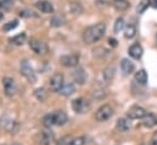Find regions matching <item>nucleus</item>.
<instances>
[{
    "instance_id": "obj_30",
    "label": "nucleus",
    "mask_w": 157,
    "mask_h": 145,
    "mask_svg": "<svg viewBox=\"0 0 157 145\" xmlns=\"http://www.w3.org/2000/svg\"><path fill=\"white\" fill-rule=\"evenodd\" d=\"M12 0H0V9H9Z\"/></svg>"
},
{
    "instance_id": "obj_16",
    "label": "nucleus",
    "mask_w": 157,
    "mask_h": 145,
    "mask_svg": "<svg viewBox=\"0 0 157 145\" xmlns=\"http://www.w3.org/2000/svg\"><path fill=\"white\" fill-rule=\"evenodd\" d=\"M120 69H121V71H123L125 75H129V74H131V72L134 71L135 65H134V63H132L131 60L124 58V59L121 60V63H120Z\"/></svg>"
},
{
    "instance_id": "obj_28",
    "label": "nucleus",
    "mask_w": 157,
    "mask_h": 145,
    "mask_svg": "<svg viewBox=\"0 0 157 145\" xmlns=\"http://www.w3.org/2000/svg\"><path fill=\"white\" fill-rule=\"evenodd\" d=\"M50 23H52V26H54V27H59V26H61V25L64 23V20H63L60 16H54V17L52 18Z\"/></svg>"
},
{
    "instance_id": "obj_8",
    "label": "nucleus",
    "mask_w": 157,
    "mask_h": 145,
    "mask_svg": "<svg viewBox=\"0 0 157 145\" xmlns=\"http://www.w3.org/2000/svg\"><path fill=\"white\" fill-rule=\"evenodd\" d=\"M29 48L34 53H37V54H45L48 52L47 44L43 43V42H40V41H38V39H34V38L29 41Z\"/></svg>"
},
{
    "instance_id": "obj_7",
    "label": "nucleus",
    "mask_w": 157,
    "mask_h": 145,
    "mask_svg": "<svg viewBox=\"0 0 157 145\" xmlns=\"http://www.w3.org/2000/svg\"><path fill=\"white\" fill-rule=\"evenodd\" d=\"M63 85H64V76L61 72H55L49 80V86L54 92H59Z\"/></svg>"
},
{
    "instance_id": "obj_31",
    "label": "nucleus",
    "mask_w": 157,
    "mask_h": 145,
    "mask_svg": "<svg viewBox=\"0 0 157 145\" xmlns=\"http://www.w3.org/2000/svg\"><path fill=\"white\" fill-rule=\"evenodd\" d=\"M70 141H71L70 136H64L63 139H60V140L58 141V145H69Z\"/></svg>"
},
{
    "instance_id": "obj_14",
    "label": "nucleus",
    "mask_w": 157,
    "mask_h": 145,
    "mask_svg": "<svg viewBox=\"0 0 157 145\" xmlns=\"http://www.w3.org/2000/svg\"><path fill=\"white\" fill-rule=\"evenodd\" d=\"M117 129L121 133H125L128 131L130 128H131V122H130V118H119L117 120V124H115Z\"/></svg>"
},
{
    "instance_id": "obj_22",
    "label": "nucleus",
    "mask_w": 157,
    "mask_h": 145,
    "mask_svg": "<svg viewBox=\"0 0 157 145\" xmlns=\"http://www.w3.org/2000/svg\"><path fill=\"white\" fill-rule=\"evenodd\" d=\"M135 81L137 84H140V85H145L147 82V72L144 69H141L137 72H135Z\"/></svg>"
},
{
    "instance_id": "obj_21",
    "label": "nucleus",
    "mask_w": 157,
    "mask_h": 145,
    "mask_svg": "<svg viewBox=\"0 0 157 145\" xmlns=\"http://www.w3.org/2000/svg\"><path fill=\"white\" fill-rule=\"evenodd\" d=\"M113 76H114V68H112V66L105 68L102 72V79H103L104 84H109L113 80Z\"/></svg>"
},
{
    "instance_id": "obj_17",
    "label": "nucleus",
    "mask_w": 157,
    "mask_h": 145,
    "mask_svg": "<svg viewBox=\"0 0 157 145\" xmlns=\"http://www.w3.org/2000/svg\"><path fill=\"white\" fill-rule=\"evenodd\" d=\"M72 76H74V80L77 82V84H80V85H83L85 82H86V72H85V70L82 69V68H78V69H76L74 72H72Z\"/></svg>"
},
{
    "instance_id": "obj_12",
    "label": "nucleus",
    "mask_w": 157,
    "mask_h": 145,
    "mask_svg": "<svg viewBox=\"0 0 157 145\" xmlns=\"http://www.w3.org/2000/svg\"><path fill=\"white\" fill-rule=\"evenodd\" d=\"M54 140V135L52 131H40L38 134V144L39 145H50Z\"/></svg>"
},
{
    "instance_id": "obj_27",
    "label": "nucleus",
    "mask_w": 157,
    "mask_h": 145,
    "mask_svg": "<svg viewBox=\"0 0 157 145\" xmlns=\"http://www.w3.org/2000/svg\"><path fill=\"white\" fill-rule=\"evenodd\" d=\"M17 25H18V21H17V20L10 21V22H7L6 25H4V31H11V29L16 28V27H17Z\"/></svg>"
},
{
    "instance_id": "obj_36",
    "label": "nucleus",
    "mask_w": 157,
    "mask_h": 145,
    "mask_svg": "<svg viewBox=\"0 0 157 145\" xmlns=\"http://www.w3.org/2000/svg\"><path fill=\"white\" fill-rule=\"evenodd\" d=\"M12 145H16V144H12Z\"/></svg>"
},
{
    "instance_id": "obj_23",
    "label": "nucleus",
    "mask_w": 157,
    "mask_h": 145,
    "mask_svg": "<svg viewBox=\"0 0 157 145\" xmlns=\"http://www.w3.org/2000/svg\"><path fill=\"white\" fill-rule=\"evenodd\" d=\"M25 41H26V34L25 33H20V34H17V36H15L10 39V42L15 45H22L25 43Z\"/></svg>"
},
{
    "instance_id": "obj_11",
    "label": "nucleus",
    "mask_w": 157,
    "mask_h": 145,
    "mask_svg": "<svg viewBox=\"0 0 157 145\" xmlns=\"http://www.w3.org/2000/svg\"><path fill=\"white\" fill-rule=\"evenodd\" d=\"M2 85H4V91L6 93V96H12L16 91V86H15V81L11 77H4L2 80Z\"/></svg>"
},
{
    "instance_id": "obj_2",
    "label": "nucleus",
    "mask_w": 157,
    "mask_h": 145,
    "mask_svg": "<svg viewBox=\"0 0 157 145\" xmlns=\"http://www.w3.org/2000/svg\"><path fill=\"white\" fill-rule=\"evenodd\" d=\"M67 122V116L63 111H56L54 113L47 114L43 118V124L45 127H52V125H64Z\"/></svg>"
},
{
    "instance_id": "obj_6",
    "label": "nucleus",
    "mask_w": 157,
    "mask_h": 145,
    "mask_svg": "<svg viewBox=\"0 0 157 145\" xmlns=\"http://www.w3.org/2000/svg\"><path fill=\"white\" fill-rule=\"evenodd\" d=\"M146 109L144 108V107H141V106H137V104H135V106H131L129 109H128V118H130V119H142L145 116H146Z\"/></svg>"
},
{
    "instance_id": "obj_29",
    "label": "nucleus",
    "mask_w": 157,
    "mask_h": 145,
    "mask_svg": "<svg viewBox=\"0 0 157 145\" xmlns=\"http://www.w3.org/2000/svg\"><path fill=\"white\" fill-rule=\"evenodd\" d=\"M86 144V141H85V138H76V139H72L71 141H70V144L69 145H85Z\"/></svg>"
},
{
    "instance_id": "obj_9",
    "label": "nucleus",
    "mask_w": 157,
    "mask_h": 145,
    "mask_svg": "<svg viewBox=\"0 0 157 145\" xmlns=\"http://www.w3.org/2000/svg\"><path fill=\"white\" fill-rule=\"evenodd\" d=\"M78 60H80V58H78L77 54H67V55H63L60 58V63L64 66H66V68H74V66H76L78 64Z\"/></svg>"
},
{
    "instance_id": "obj_18",
    "label": "nucleus",
    "mask_w": 157,
    "mask_h": 145,
    "mask_svg": "<svg viewBox=\"0 0 157 145\" xmlns=\"http://www.w3.org/2000/svg\"><path fill=\"white\" fill-rule=\"evenodd\" d=\"M76 91V87L72 82H67V84H64L63 87L59 90V93L63 95V96H71L74 92Z\"/></svg>"
},
{
    "instance_id": "obj_1",
    "label": "nucleus",
    "mask_w": 157,
    "mask_h": 145,
    "mask_svg": "<svg viewBox=\"0 0 157 145\" xmlns=\"http://www.w3.org/2000/svg\"><path fill=\"white\" fill-rule=\"evenodd\" d=\"M104 33H105V25L102 22H98L87 27L82 34V38H83V42L87 44L96 43L104 36Z\"/></svg>"
},
{
    "instance_id": "obj_33",
    "label": "nucleus",
    "mask_w": 157,
    "mask_h": 145,
    "mask_svg": "<svg viewBox=\"0 0 157 145\" xmlns=\"http://www.w3.org/2000/svg\"><path fill=\"white\" fill-rule=\"evenodd\" d=\"M108 42H110V44H112L113 47H115V45H117V42H115V39H113V38H109V39H108Z\"/></svg>"
},
{
    "instance_id": "obj_24",
    "label": "nucleus",
    "mask_w": 157,
    "mask_h": 145,
    "mask_svg": "<svg viewBox=\"0 0 157 145\" xmlns=\"http://www.w3.org/2000/svg\"><path fill=\"white\" fill-rule=\"evenodd\" d=\"M150 6H151V0H142V1L137 5L136 11H137V14H144Z\"/></svg>"
},
{
    "instance_id": "obj_20",
    "label": "nucleus",
    "mask_w": 157,
    "mask_h": 145,
    "mask_svg": "<svg viewBox=\"0 0 157 145\" xmlns=\"http://www.w3.org/2000/svg\"><path fill=\"white\" fill-rule=\"evenodd\" d=\"M136 36V26L134 23H129L124 28V37L128 39H131Z\"/></svg>"
},
{
    "instance_id": "obj_34",
    "label": "nucleus",
    "mask_w": 157,
    "mask_h": 145,
    "mask_svg": "<svg viewBox=\"0 0 157 145\" xmlns=\"http://www.w3.org/2000/svg\"><path fill=\"white\" fill-rule=\"evenodd\" d=\"M151 6H153L155 9H157V0H151Z\"/></svg>"
},
{
    "instance_id": "obj_5",
    "label": "nucleus",
    "mask_w": 157,
    "mask_h": 145,
    "mask_svg": "<svg viewBox=\"0 0 157 145\" xmlns=\"http://www.w3.org/2000/svg\"><path fill=\"white\" fill-rule=\"evenodd\" d=\"M71 106L76 113H86L90 109V102H87V100H85L83 97L75 98Z\"/></svg>"
},
{
    "instance_id": "obj_35",
    "label": "nucleus",
    "mask_w": 157,
    "mask_h": 145,
    "mask_svg": "<svg viewBox=\"0 0 157 145\" xmlns=\"http://www.w3.org/2000/svg\"><path fill=\"white\" fill-rule=\"evenodd\" d=\"M2 17H4V16H2V14H1V12H0V21H1V20H2Z\"/></svg>"
},
{
    "instance_id": "obj_4",
    "label": "nucleus",
    "mask_w": 157,
    "mask_h": 145,
    "mask_svg": "<svg viewBox=\"0 0 157 145\" xmlns=\"http://www.w3.org/2000/svg\"><path fill=\"white\" fill-rule=\"evenodd\" d=\"M20 70H21V74H22L28 81H31V82H34V81H36V75H34L33 68L31 66V64H29L28 60H23V61H21Z\"/></svg>"
},
{
    "instance_id": "obj_25",
    "label": "nucleus",
    "mask_w": 157,
    "mask_h": 145,
    "mask_svg": "<svg viewBox=\"0 0 157 145\" xmlns=\"http://www.w3.org/2000/svg\"><path fill=\"white\" fill-rule=\"evenodd\" d=\"M123 28H125V22H124V20H123L121 17H119V18H117V21H115V23H114V32L118 33V32H120Z\"/></svg>"
},
{
    "instance_id": "obj_32",
    "label": "nucleus",
    "mask_w": 157,
    "mask_h": 145,
    "mask_svg": "<svg viewBox=\"0 0 157 145\" xmlns=\"http://www.w3.org/2000/svg\"><path fill=\"white\" fill-rule=\"evenodd\" d=\"M150 145H157V133L152 136V139H151V141H150Z\"/></svg>"
},
{
    "instance_id": "obj_15",
    "label": "nucleus",
    "mask_w": 157,
    "mask_h": 145,
    "mask_svg": "<svg viewBox=\"0 0 157 145\" xmlns=\"http://www.w3.org/2000/svg\"><path fill=\"white\" fill-rule=\"evenodd\" d=\"M142 124L147 128H152L157 125V114L155 113H146V116L142 118Z\"/></svg>"
},
{
    "instance_id": "obj_26",
    "label": "nucleus",
    "mask_w": 157,
    "mask_h": 145,
    "mask_svg": "<svg viewBox=\"0 0 157 145\" xmlns=\"http://www.w3.org/2000/svg\"><path fill=\"white\" fill-rule=\"evenodd\" d=\"M34 96L37 97V100L38 101H44L45 100V97H47V92H45V90L43 88V87H40V88H37L36 91H34Z\"/></svg>"
},
{
    "instance_id": "obj_3",
    "label": "nucleus",
    "mask_w": 157,
    "mask_h": 145,
    "mask_svg": "<svg viewBox=\"0 0 157 145\" xmlns=\"http://www.w3.org/2000/svg\"><path fill=\"white\" fill-rule=\"evenodd\" d=\"M113 113H114V111H113V108L109 104H103V106H101L97 109L94 117H96V119L98 122H105V120H108V119L112 118Z\"/></svg>"
},
{
    "instance_id": "obj_13",
    "label": "nucleus",
    "mask_w": 157,
    "mask_h": 145,
    "mask_svg": "<svg viewBox=\"0 0 157 145\" xmlns=\"http://www.w3.org/2000/svg\"><path fill=\"white\" fill-rule=\"evenodd\" d=\"M144 54V49L141 47V44L139 43H134L129 47V55L134 59H140Z\"/></svg>"
},
{
    "instance_id": "obj_10",
    "label": "nucleus",
    "mask_w": 157,
    "mask_h": 145,
    "mask_svg": "<svg viewBox=\"0 0 157 145\" xmlns=\"http://www.w3.org/2000/svg\"><path fill=\"white\" fill-rule=\"evenodd\" d=\"M36 7H37L40 12H43V14H52V12L54 11L53 4L49 2V1H47V0H38V1L36 2Z\"/></svg>"
},
{
    "instance_id": "obj_19",
    "label": "nucleus",
    "mask_w": 157,
    "mask_h": 145,
    "mask_svg": "<svg viewBox=\"0 0 157 145\" xmlns=\"http://www.w3.org/2000/svg\"><path fill=\"white\" fill-rule=\"evenodd\" d=\"M112 5L118 11H125L130 7V2L128 0H112Z\"/></svg>"
}]
</instances>
